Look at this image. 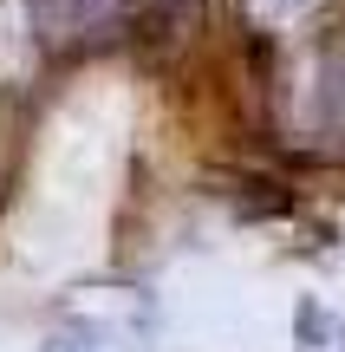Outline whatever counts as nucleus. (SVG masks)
Instances as JSON below:
<instances>
[{
    "label": "nucleus",
    "mask_w": 345,
    "mask_h": 352,
    "mask_svg": "<svg viewBox=\"0 0 345 352\" xmlns=\"http://www.w3.org/2000/svg\"><path fill=\"white\" fill-rule=\"evenodd\" d=\"M26 13H33L39 46L78 52V46H104V39H117L143 13V0H26Z\"/></svg>",
    "instance_id": "1"
},
{
    "label": "nucleus",
    "mask_w": 345,
    "mask_h": 352,
    "mask_svg": "<svg viewBox=\"0 0 345 352\" xmlns=\"http://www.w3.org/2000/svg\"><path fill=\"white\" fill-rule=\"evenodd\" d=\"M254 7L267 13V20H281V26H287V20H300V13H313L320 0H254Z\"/></svg>",
    "instance_id": "2"
}]
</instances>
